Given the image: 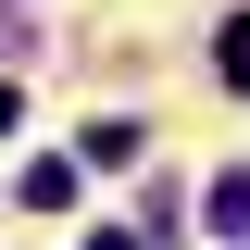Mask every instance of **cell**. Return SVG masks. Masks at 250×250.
<instances>
[{
  "mask_svg": "<svg viewBox=\"0 0 250 250\" xmlns=\"http://www.w3.org/2000/svg\"><path fill=\"white\" fill-rule=\"evenodd\" d=\"M225 88H250V13L225 25Z\"/></svg>",
  "mask_w": 250,
  "mask_h": 250,
  "instance_id": "cell-2",
  "label": "cell"
},
{
  "mask_svg": "<svg viewBox=\"0 0 250 250\" xmlns=\"http://www.w3.org/2000/svg\"><path fill=\"white\" fill-rule=\"evenodd\" d=\"M200 213H213L225 238H250V175H213V200H200Z\"/></svg>",
  "mask_w": 250,
  "mask_h": 250,
  "instance_id": "cell-1",
  "label": "cell"
},
{
  "mask_svg": "<svg viewBox=\"0 0 250 250\" xmlns=\"http://www.w3.org/2000/svg\"><path fill=\"white\" fill-rule=\"evenodd\" d=\"M88 250H138V238H125V225H100V238H88Z\"/></svg>",
  "mask_w": 250,
  "mask_h": 250,
  "instance_id": "cell-3",
  "label": "cell"
}]
</instances>
